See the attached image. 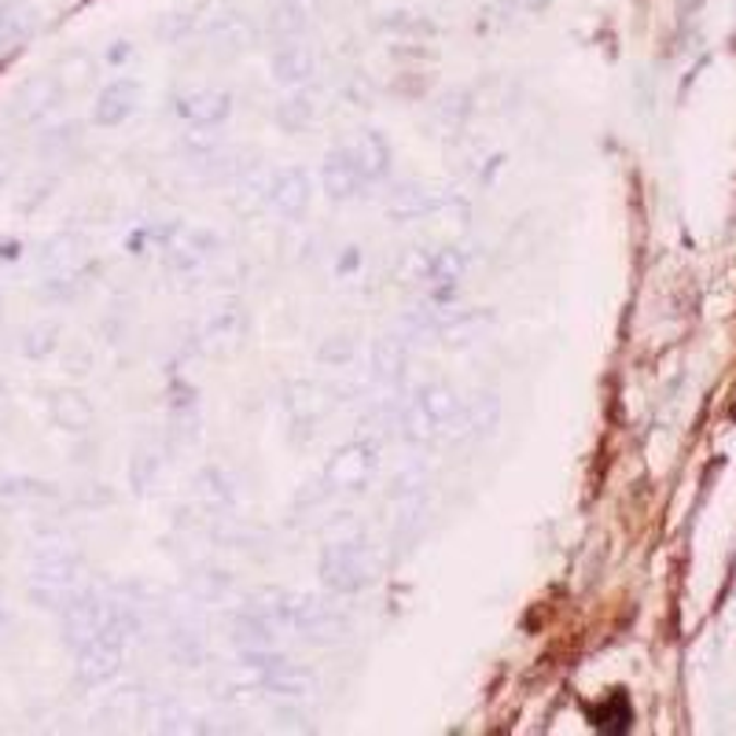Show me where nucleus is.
I'll return each mask as SVG.
<instances>
[{"label":"nucleus","mask_w":736,"mask_h":736,"mask_svg":"<svg viewBox=\"0 0 736 736\" xmlns=\"http://www.w3.org/2000/svg\"><path fill=\"white\" fill-rule=\"evenodd\" d=\"M372 365H376V376H380V380H387V383L402 380V372H405V343L387 335V340L376 343Z\"/></svg>","instance_id":"obj_12"},{"label":"nucleus","mask_w":736,"mask_h":736,"mask_svg":"<svg viewBox=\"0 0 736 736\" xmlns=\"http://www.w3.org/2000/svg\"><path fill=\"white\" fill-rule=\"evenodd\" d=\"M467 270V254L461 247H446V251H435V270H431V284H453L461 281Z\"/></svg>","instance_id":"obj_18"},{"label":"nucleus","mask_w":736,"mask_h":736,"mask_svg":"<svg viewBox=\"0 0 736 736\" xmlns=\"http://www.w3.org/2000/svg\"><path fill=\"white\" fill-rule=\"evenodd\" d=\"M376 563L368 545L361 542H335L332 549L321 556V579L328 590L335 593H357L372 582Z\"/></svg>","instance_id":"obj_2"},{"label":"nucleus","mask_w":736,"mask_h":736,"mask_svg":"<svg viewBox=\"0 0 736 736\" xmlns=\"http://www.w3.org/2000/svg\"><path fill=\"white\" fill-rule=\"evenodd\" d=\"M199 494H203V501L214 504V509H228V504L236 501V483L228 479L222 467H206V472L199 475Z\"/></svg>","instance_id":"obj_13"},{"label":"nucleus","mask_w":736,"mask_h":736,"mask_svg":"<svg viewBox=\"0 0 736 736\" xmlns=\"http://www.w3.org/2000/svg\"><path fill=\"white\" fill-rule=\"evenodd\" d=\"M228 111H233V99L228 93H217V88H195V93L177 96V118H185L188 126H217L225 122Z\"/></svg>","instance_id":"obj_5"},{"label":"nucleus","mask_w":736,"mask_h":736,"mask_svg":"<svg viewBox=\"0 0 736 736\" xmlns=\"http://www.w3.org/2000/svg\"><path fill=\"white\" fill-rule=\"evenodd\" d=\"M461 409H464V402L450 391V387L427 383L402 405L397 427H402V435L409 442H431V439H439V435L453 431Z\"/></svg>","instance_id":"obj_1"},{"label":"nucleus","mask_w":736,"mask_h":736,"mask_svg":"<svg viewBox=\"0 0 736 736\" xmlns=\"http://www.w3.org/2000/svg\"><path fill=\"white\" fill-rule=\"evenodd\" d=\"M439 199H431L424 192V188H402V192H394L391 199V211L397 217H420V214H435L439 211Z\"/></svg>","instance_id":"obj_15"},{"label":"nucleus","mask_w":736,"mask_h":736,"mask_svg":"<svg viewBox=\"0 0 736 736\" xmlns=\"http://www.w3.org/2000/svg\"><path fill=\"white\" fill-rule=\"evenodd\" d=\"M313 118V104L310 99H298V96H292V99H284L281 107H276V122H281L284 129H302L306 122Z\"/></svg>","instance_id":"obj_19"},{"label":"nucleus","mask_w":736,"mask_h":736,"mask_svg":"<svg viewBox=\"0 0 736 736\" xmlns=\"http://www.w3.org/2000/svg\"><path fill=\"white\" fill-rule=\"evenodd\" d=\"M273 74L281 78V82H302V78L313 74V56L306 52L302 45H287L281 52L273 56Z\"/></svg>","instance_id":"obj_11"},{"label":"nucleus","mask_w":736,"mask_h":736,"mask_svg":"<svg viewBox=\"0 0 736 736\" xmlns=\"http://www.w3.org/2000/svg\"><path fill=\"white\" fill-rule=\"evenodd\" d=\"M593 725L604 733H626L630 729V703H626V696H612L608 703H601V708L593 711Z\"/></svg>","instance_id":"obj_16"},{"label":"nucleus","mask_w":736,"mask_h":736,"mask_svg":"<svg viewBox=\"0 0 736 736\" xmlns=\"http://www.w3.org/2000/svg\"><path fill=\"white\" fill-rule=\"evenodd\" d=\"M321 181H324V192L332 199L357 195V188L365 185V174H361V166H357L351 147H335V152H328L324 166H321Z\"/></svg>","instance_id":"obj_6"},{"label":"nucleus","mask_w":736,"mask_h":736,"mask_svg":"<svg viewBox=\"0 0 736 736\" xmlns=\"http://www.w3.org/2000/svg\"><path fill=\"white\" fill-rule=\"evenodd\" d=\"M431 270H435V251H420V247L405 251L402 262H397V276H402L405 284H431Z\"/></svg>","instance_id":"obj_17"},{"label":"nucleus","mask_w":736,"mask_h":736,"mask_svg":"<svg viewBox=\"0 0 736 736\" xmlns=\"http://www.w3.org/2000/svg\"><path fill=\"white\" fill-rule=\"evenodd\" d=\"M217 251V236L203 233V228H174V240L166 244V258L174 270H195L199 262H206Z\"/></svg>","instance_id":"obj_7"},{"label":"nucleus","mask_w":736,"mask_h":736,"mask_svg":"<svg viewBox=\"0 0 736 736\" xmlns=\"http://www.w3.org/2000/svg\"><path fill=\"white\" fill-rule=\"evenodd\" d=\"M497 420H501V397L497 394H479L475 402H464L461 416H456L453 424V439H461V435H472V431H494Z\"/></svg>","instance_id":"obj_8"},{"label":"nucleus","mask_w":736,"mask_h":736,"mask_svg":"<svg viewBox=\"0 0 736 736\" xmlns=\"http://www.w3.org/2000/svg\"><path fill=\"white\" fill-rule=\"evenodd\" d=\"M376 472V446L372 442H351L328 461L324 479L332 490H361Z\"/></svg>","instance_id":"obj_3"},{"label":"nucleus","mask_w":736,"mask_h":736,"mask_svg":"<svg viewBox=\"0 0 736 736\" xmlns=\"http://www.w3.org/2000/svg\"><path fill=\"white\" fill-rule=\"evenodd\" d=\"M310 195H313L310 177L298 170V166H281V170H273L270 181H265V203H270L281 217H287V222H295V217L306 214Z\"/></svg>","instance_id":"obj_4"},{"label":"nucleus","mask_w":736,"mask_h":736,"mask_svg":"<svg viewBox=\"0 0 736 736\" xmlns=\"http://www.w3.org/2000/svg\"><path fill=\"white\" fill-rule=\"evenodd\" d=\"M136 96H141V93H136V85H133V82H118V85H111L104 96H99V104H96V122H104V126L126 122V118L136 111Z\"/></svg>","instance_id":"obj_9"},{"label":"nucleus","mask_w":736,"mask_h":736,"mask_svg":"<svg viewBox=\"0 0 736 736\" xmlns=\"http://www.w3.org/2000/svg\"><path fill=\"white\" fill-rule=\"evenodd\" d=\"M351 152L357 158V166H361L365 181H376V177L387 174V163H391V147L380 133H365L361 141L351 144Z\"/></svg>","instance_id":"obj_10"},{"label":"nucleus","mask_w":736,"mask_h":736,"mask_svg":"<svg viewBox=\"0 0 736 736\" xmlns=\"http://www.w3.org/2000/svg\"><path fill=\"white\" fill-rule=\"evenodd\" d=\"M244 332V313L236 310V306H222V310H214L206 317V340H217V343H236Z\"/></svg>","instance_id":"obj_14"}]
</instances>
